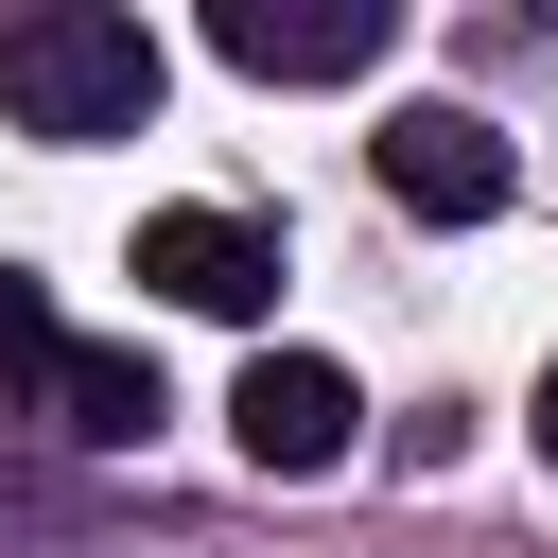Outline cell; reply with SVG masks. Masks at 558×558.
I'll list each match as a JSON object with an SVG mask.
<instances>
[{
	"label": "cell",
	"mask_w": 558,
	"mask_h": 558,
	"mask_svg": "<svg viewBox=\"0 0 558 558\" xmlns=\"http://www.w3.org/2000/svg\"><path fill=\"white\" fill-rule=\"evenodd\" d=\"M209 52L262 87H349L384 70V0H209Z\"/></svg>",
	"instance_id": "obj_2"
},
{
	"label": "cell",
	"mask_w": 558,
	"mask_h": 558,
	"mask_svg": "<svg viewBox=\"0 0 558 558\" xmlns=\"http://www.w3.org/2000/svg\"><path fill=\"white\" fill-rule=\"evenodd\" d=\"M366 157H384V192H401L418 227H488V209L523 192V157H506V140H488L471 105H401V122L366 140Z\"/></svg>",
	"instance_id": "obj_3"
},
{
	"label": "cell",
	"mask_w": 558,
	"mask_h": 558,
	"mask_svg": "<svg viewBox=\"0 0 558 558\" xmlns=\"http://www.w3.org/2000/svg\"><path fill=\"white\" fill-rule=\"evenodd\" d=\"M52 366H70V331H52V296L0 262V384H52Z\"/></svg>",
	"instance_id": "obj_7"
},
{
	"label": "cell",
	"mask_w": 558,
	"mask_h": 558,
	"mask_svg": "<svg viewBox=\"0 0 558 558\" xmlns=\"http://www.w3.org/2000/svg\"><path fill=\"white\" fill-rule=\"evenodd\" d=\"M227 436H244L262 471H349L366 401H349V366H331V349H262V366H244V401H227Z\"/></svg>",
	"instance_id": "obj_4"
},
{
	"label": "cell",
	"mask_w": 558,
	"mask_h": 558,
	"mask_svg": "<svg viewBox=\"0 0 558 558\" xmlns=\"http://www.w3.org/2000/svg\"><path fill=\"white\" fill-rule=\"evenodd\" d=\"M35 401H52V436H87V453H140V436H157V366L105 349V331H70V366H52Z\"/></svg>",
	"instance_id": "obj_6"
},
{
	"label": "cell",
	"mask_w": 558,
	"mask_h": 558,
	"mask_svg": "<svg viewBox=\"0 0 558 558\" xmlns=\"http://www.w3.org/2000/svg\"><path fill=\"white\" fill-rule=\"evenodd\" d=\"M523 436H541V471H558V366H541V418H523Z\"/></svg>",
	"instance_id": "obj_8"
},
{
	"label": "cell",
	"mask_w": 558,
	"mask_h": 558,
	"mask_svg": "<svg viewBox=\"0 0 558 558\" xmlns=\"http://www.w3.org/2000/svg\"><path fill=\"white\" fill-rule=\"evenodd\" d=\"M0 105H17V140H140L157 122V35L122 0H52V17L0 35Z\"/></svg>",
	"instance_id": "obj_1"
},
{
	"label": "cell",
	"mask_w": 558,
	"mask_h": 558,
	"mask_svg": "<svg viewBox=\"0 0 558 558\" xmlns=\"http://www.w3.org/2000/svg\"><path fill=\"white\" fill-rule=\"evenodd\" d=\"M140 279H157L174 314H262V296H279V227H244V209H157V227H140Z\"/></svg>",
	"instance_id": "obj_5"
}]
</instances>
